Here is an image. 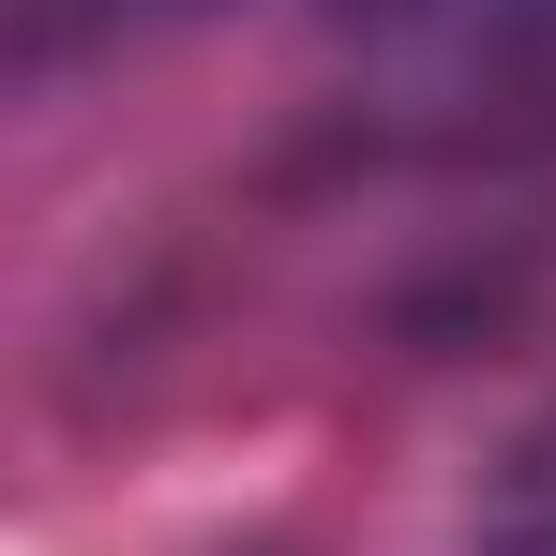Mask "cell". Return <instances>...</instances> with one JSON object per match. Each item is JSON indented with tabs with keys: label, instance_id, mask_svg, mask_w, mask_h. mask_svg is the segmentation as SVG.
<instances>
[{
	"label": "cell",
	"instance_id": "cell-1",
	"mask_svg": "<svg viewBox=\"0 0 556 556\" xmlns=\"http://www.w3.org/2000/svg\"><path fill=\"white\" fill-rule=\"evenodd\" d=\"M362 121L406 151H556V0H346Z\"/></svg>",
	"mask_w": 556,
	"mask_h": 556
},
{
	"label": "cell",
	"instance_id": "cell-2",
	"mask_svg": "<svg viewBox=\"0 0 556 556\" xmlns=\"http://www.w3.org/2000/svg\"><path fill=\"white\" fill-rule=\"evenodd\" d=\"M481 556H556V406L511 437V466L481 481Z\"/></svg>",
	"mask_w": 556,
	"mask_h": 556
}]
</instances>
